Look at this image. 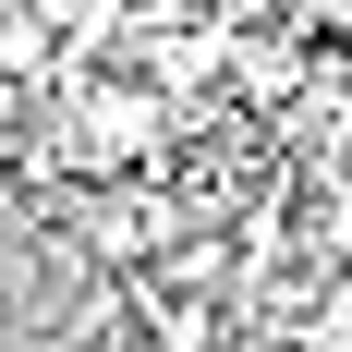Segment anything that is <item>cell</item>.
I'll list each match as a JSON object with an SVG mask.
<instances>
[{
    "label": "cell",
    "instance_id": "3",
    "mask_svg": "<svg viewBox=\"0 0 352 352\" xmlns=\"http://www.w3.org/2000/svg\"><path fill=\"white\" fill-rule=\"evenodd\" d=\"M207 352H304V340H267V328H231V340H207Z\"/></svg>",
    "mask_w": 352,
    "mask_h": 352
},
{
    "label": "cell",
    "instance_id": "1",
    "mask_svg": "<svg viewBox=\"0 0 352 352\" xmlns=\"http://www.w3.org/2000/svg\"><path fill=\"white\" fill-rule=\"evenodd\" d=\"M134 146H146V98H109L98 109V158H134Z\"/></svg>",
    "mask_w": 352,
    "mask_h": 352
},
{
    "label": "cell",
    "instance_id": "2",
    "mask_svg": "<svg viewBox=\"0 0 352 352\" xmlns=\"http://www.w3.org/2000/svg\"><path fill=\"white\" fill-rule=\"evenodd\" d=\"M316 352H352V280H328V304H316Z\"/></svg>",
    "mask_w": 352,
    "mask_h": 352
}]
</instances>
